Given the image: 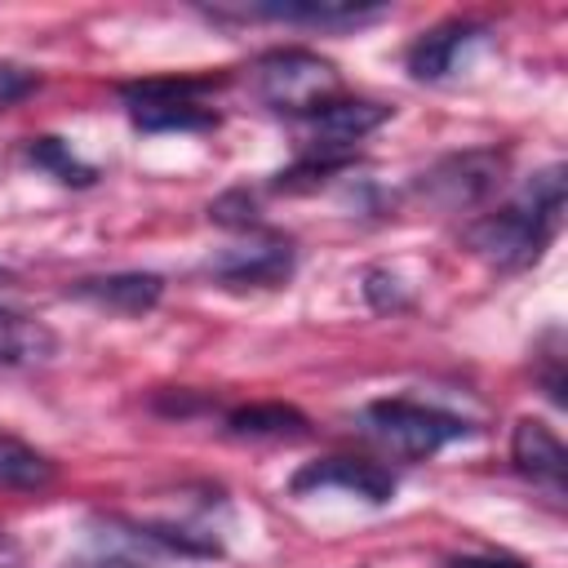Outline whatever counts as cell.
<instances>
[{
	"label": "cell",
	"instance_id": "4fadbf2b",
	"mask_svg": "<svg viewBox=\"0 0 568 568\" xmlns=\"http://www.w3.org/2000/svg\"><path fill=\"white\" fill-rule=\"evenodd\" d=\"M53 475L58 470L40 448H31L13 435H0V488L4 493H44L53 484Z\"/></svg>",
	"mask_w": 568,
	"mask_h": 568
},
{
	"label": "cell",
	"instance_id": "3957f363",
	"mask_svg": "<svg viewBox=\"0 0 568 568\" xmlns=\"http://www.w3.org/2000/svg\"><path fill=\"white\" fill-rule=\"evenodd\" d=\"M359 422L377 444H386L399 457H430V453L448 448L453 439L470 435V426L462 417L417 404V399H373L359 413Z\"/></svg>",
	"mask_w": 568,
	"mask_h": 568
},
{
	"label": "cell",
	"instance_id": "5b68a950",
	"mask_svg": "<svg viewBox=\"0 0 568 568\" xmlns=\"http://www.w3.org/2000/svg\"><path fill=\"white\" fill-rule=\"evenodd\" d=\"M124 106L138 129L164 133V129H213L217 111L204 106V84L200 80H142L124 84Z\"/></svg>",
	"mask_w": 568,
	"mask_h": 568
},
{
	"label": "cell",
	"instance_id": "d6986e66",
	"mask_svg": "<svg viewBox=\"0 0 568 568\" xmlns=\"http://www.w3.org/2000/svg\"><path fill=\"white\" fill-rule=\"evenodd\" d=\"M448 568H524V564L519 559H506V555H462Z\"/></svg>",
	"mask_w": 568,
	"mask_h": 568
},
{
	"label": "cell",
	"instance_id": "7c38bea8",
	"mask_svg": "<svg viewBox=\"0 0 568 568\" xmlns=\"http://www.w3.org/2000/svg\"><path fill=\"white\" fill-rule=\"evenodd\" d=\"M75 297L102 306V311H120V315H142L160 302L164 280L151 271H120V275H93V280H75L71 284Z\"/></svg>",
	"mask_w": 568,
	"mask_h": 568
},
{
	"label": "cell",
	"instance_id": "8fae6325",
	"mask_svg": "<svg viewBox=\"0 0 568 568\" xmlns=\"http://www.w3.org/2000/svg\"><path fill=\"white\" fill-rule=\"evenodd\" d=\"M510 462L524 479H532L537 488H546L550 497H564V479H568V448L564 439L537 422V417H524L515 422L510 430Z\"/></svg>",
	"mask_w": 568,
	"mask_h": 568
},
{
	"label": "cell",
	"instance_id": "7a4b0ae2",
	"mask_svg": "<svg viewBox=\"0 0 568 568\" xmlns=\"http://www.w3.org/2000/svg\"><path fill=\"white\" fill-rule=\"evenodd\" d=\"M337 89H342L337 67L311 49H271L253 67V93L271 111H284L297 120L328 106L337 98Z\"/></svg>",
	"mask_w": 568,
	"mask_h": 568
},
{
	"label": "cell",
	"instance_id": "9c48e42d",
	"mask_svg": "<svg viewBox=\"0 0 568 568\" xmlns=\"http://www.w3.org/2000/svg\"><path fill=\"white\" fill-rule=\"evenodd\" d=\"M257 18V22H293V27H320V31H351L377 22L382 4H351V0H266V4H231L217 9V18Z\"/></svg>",
	"mask_w": 568,
	"mask_h": 568
},
{
	"label": "cell",
	"instance_id": "ac0fdd59",
	"mask_svg": "<svg viewBox=\"0 0 568 568\" xmlns=\"http://www.w3.org/2000/svg\"><path fill=\"white\" fill-rule=\"evenodd\" d=\"M18 306H22V284H18V275L9 266H0V320L18 315Z\"/></svg>",
	"mask_w": 568,
	"mask_h": 568
},
{
	"label": "cell",
	"instance_id": "9a60e30c",
	"mask_svg": "<svg viewBox=\"0 0 568 568\" xmlns=\"http://www.w3.org/2000/svg\"><path fill=\"white\" fill-rule=\"evenodd\" d=\"M53 333L36 320H22V315H9L0 320V359L4 364H36V359H49L53 355Z\"/></svg>",
	"mask_w": 568,
	"mask_h": 568
},
{
	"label": "cell",
	"instance_id": "52a82bcc",
	"mask_svg": "<svg viewBox=\"0 0 568 568\" xmlns=\"http://www.w3.org/2000/svg\"><path fill=\"white\" fill-rule=\"evenodd\" d=\"M386 115H390V106H382V102H359V98L342 102V98H333L328 106L302 115V133H306V146H311L306 155L351 160L355 142H364L373 129H382Z\"/></svg>",
	"mask_w": 568,
	"mask_h": 568
},
{
	"label": "cell",
	"instance_id": "277c9868",
	"mask_svg": "<svg viewBox=\"0 0 568 568\" xmlns=\"http://www.w3.org/2000/svg\"><path fill=\"white\" fill-rule=\"evenodd\" d=\"M506 178V151L479 146V151H457L435 160L422 178H417V195L426 204H435L439 213H466L475 204H484Z\"/></svg>",
	"mask_w": 568,
	"mask_h": 568
},
{
	"label": "cell",
	"instance_id": "8992f818",
	"mask_svg": "<svg viewBox=\"0 0 568 568\" xmlns=\"http://www.w3.org/2000/svg\"><path fill=\"white\" fill-rule=\"evenodd\" d=\"M209 275L231 284V288H275L293 275V240L288 235H275V231H257L222 253L209 257Z\"/></svg>",
	"mask_w": 568,
	"mask_h": 568
},
{
	"label": "cell",
	"instance_id": "e0dca14e",
	"mask_svg": "<svg viewBox=\"0 0 568 568\" xmlns=\"http://www.w3.org/2000/svg\"><path fill=\"white\" fill-rule=\"evenodd\" d=\"M31 89H36V75H31V71L0 62V106H9V102H18V98H27Z\"/></svg>",
	"mask_w": 568,
	"mask_h": 568
},
{
	"label": "cell",
	"instance_id": "30bf717a",
	"mask_svg": "<svg viewBox=\"0 0 568 568\" xmlns=\"http://www.w3.org/2000/svg\"><path fill=\"white\" fill-rule=\"evenodd\" d=\"M293 493H346L368 506H382L395 497V475L377 462H355V457H324L311 462L293 475Z\"/></svg>",
	"mask_w": 568,
	"mask_h": 568
},
{
	"label": "cell",
	"instance_id": "2e32d148",
	"mask_svg": "<svg viewBox=\"0 0 568 568\" xmlns=\"http://www.w3.org/2000/svg\"><path fill=\"white\" fill-rule=\"evenodd\" d=\"M27 155H31L36 164H44L58 182H75V186H89V182H93V169L80 164V160L67 151V142H58V138H40V142H31Z\"/></svg>",
	"mask_w": 568,
	"mask_h": 568
},
{
	"label": "cell",
	"instance_id": "ba28073f",
	"mask_svg": "<svg viewBox=\"0 0 568 568\" xmlns=\"http://www.w3.org/2000/svg\"><path fill=\"white\" fill-rule=\"evenodd\" d=\"M488 40H493V31H488L484 22H462V18L439 22V27H430V31H422V36L413 40V49H408V71H413V80H448V75H457L479 49H488Z\"/></svg>",
	"mask_w": 568,
	"mask_h": 568
},
{
	"label": "cell",
	"instance_id": "5bb4252c",
	"mask_svg": "<svg viewBox=\"0 0 568 568\" xmlns=\"http://www.w3.org/2000/svg\"><path fill=\"white\" fill-rule=\"evenodd\" d=\"M226 430L240 439H297L306 435V417L288 404H244L226 417Z\"/></svg>",
	"mask_w": 568,
	"mask_h": 568
},
{
	"label": "cell",
	"instance_id": "6da1fadb",
	"mask_svg": "<svg viewBox=\"0 0 568 568\" xmlns=\"http://www.w3.org/2000/svg\"><path fill=\"white\" fill-rule=\"evenodd\" d=\"M559 217H564V169L550 164V169L532 173L506 209L470 222L466 244L475 257H484L501 271H519L541 257V248L559 231Z\"/></svg>",
	"mask_w": 568,
	"mask_h": 568
}]
</instances>
